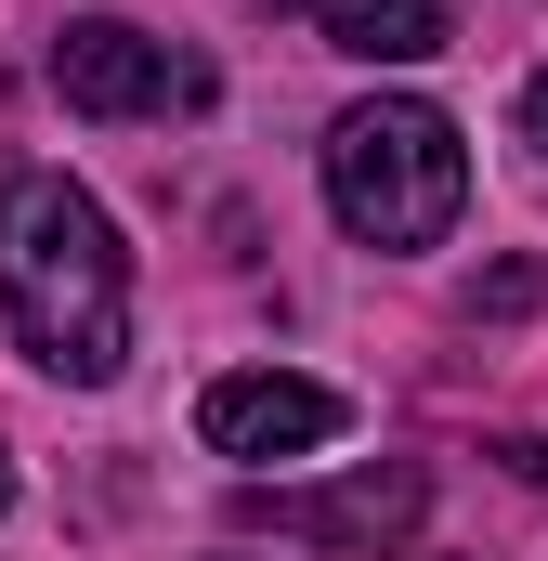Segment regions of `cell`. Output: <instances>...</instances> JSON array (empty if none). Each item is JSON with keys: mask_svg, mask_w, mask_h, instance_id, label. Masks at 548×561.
<instances>
[{"mask_svg": "<svg viewBox=\"0 0 548 561\" xmlns=\"http://www.w3.org/2000/svg\"><path fill=\"white\" fill-rule=\"evenodd\" d=\"M418 510H431V470H418V457H366L353 483H287V496H262L274 536H300V549H353V561L406 549Z\"/></svg>", "mask_w": 548, "mask_h": 561, "instance_id": "cell-4", "label": "cell"}, {"mask_svg": "<svg viewBox=\"0 0 548 561\" xmlns=\"http://www.w3.org/2000/svg\"><path fill=\"white\" fill-rule=\"evenodd\" d=\"M523 144H536V157H548V66H536V79H523Z\"/></svg>", "mask_w": 548, "mask_h": 561, "instance_id": "cell-7", "label": "cell"}, {"mask_svg": "<svg viewBox=\"0 0 548 561\" xmlns=\"http://www.w3.org/2000/svg\"><path fill=\"white\" fill-rule=\"evenodd\" d=\"M327 209L353 249H444L457 209H470V144L444 105L379 92L353 118H327Z\"/></svg>", "mask_w": 548, "mask_h": 561, "instance_id": "cell-2", "label": "cell"}, {"mask_svg": "<svg viewBox=\"0 0 548 561\" xmlns=\"http://www.w3.org/2000/svg\"><path fill=\"white\" fill-rule=\"evenodd\" d=\"M53 92H66L79 118H157V105H196L209 66H183L170 39H144L132 13H79V26L53 39Z\"/></svg>", "mask_w": 548, "mask_h": 561, "instance_id": "cell-3", "label": "cell"}, {"mask_svg": "<svg viewBox=\"0 0 548 561\" xmlns=\"http://www.w3.org/2000/svg\"><path fill=\"white\" fill-rule=\"evenodd\" d=\"M0 510H13V457H0Z\"/></svg>", "mask_w": 548, "mask_h": 561, "instance_id": "cell-8", "label": "cell"}, {"mask_svg": "<svg viewBox=\"0 0 548 561\" xmlns=\"http://www.w3.org/2000/svg\"><path fill=\"white\" fill-rule=\"evenodd\" d=\"M0 300H13V340H26L39 379L105 392L132 366V249L66 170L0 183Z\"/></svg>", "mask_w": 548, "mask_h": 561, "instance_id": "cell-1", "label": "cell"}, {"mask_svg": "<svg viewBox=\"0 0 548 561\" xmlns=\"http://www.w3.org/2000/svg\"><path fill=\"white\" fill-rule=\"evenodd\" d=\"M287 13H313L327 53H353V66H431V53L457 39L444 0H287Z\"/></svg>", "mask_w": 548, "mask_h": 561, "instance_id": "cell-6", "label": "cell"}, {"mask_svg": "<svg viewBox=\"0 0 548 561\" xmlns=\"http://www.w3.org/2000/svg\"><path fill=\"white\" fill-rule=\"evenodd\" d=\"M196 431H209V457H313V444H340L353 405L327 392V379H287V366H249V379H209L196 392Z\"/></svg>", "mask_w": 548, "mask_h": 561, "instance_id": "cell-5", "label": "cell"}]
</instances>
